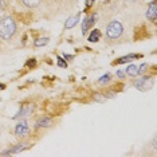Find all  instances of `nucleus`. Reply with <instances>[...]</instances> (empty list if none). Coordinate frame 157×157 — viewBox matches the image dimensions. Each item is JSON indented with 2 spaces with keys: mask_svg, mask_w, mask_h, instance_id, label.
Returning <instances> with one entry per match:
<instances>
[{
  "mask_svg": "<svg viewBox=\"0 0 157 157\" xmlns=\"http://www.w3.org/2000/svg\"><path fill=\"white\" fill-rule=\"evenodd\" d=\"M16 33V23L12 17L4 16L0 19V38L4 40H10Z\"/></svg>",
  "mask_w": 157,
  "mask_h": 157,
  "instance_id": "nucleus-1",
  "label": "nucleus"
},
{
  "mask_svg": "<svg viewBox=\"0 0 157 157\" xmlns=\"http://www.w3.org/2000/svg\"><path fill=\"white\" fill-rule=\"evenodd\" d=\"M122 24L117 20H113V22L109 23V26L106 27V36L110 38V39H117L122 35Z\"/></svg>",
  "mask_w": 157,
  "mask_h": 157,
  "instance_id": "nucleus-2",
  "label": "nucleus"
},
{
  "mask_svg": "<svg viewBox=\"0 0 157 157\" xmlns=\"http://www.w3.org/2000/svg\"><path fill=\"white\" fill-rule=\"evenodd\" d=\"M153 82H155V79L151 77H141L137 81H134V87H137L141 91H146L153 86Z\"/></svg>",
  "mask_w": 157,
  "mask_h": 157,
  "instance_id": "nucleus-3",
  "label": "nucleus"
},
{
  "mask_svg": "<svg viewBox=\"0 0 157 157\" xmlns=\"http://www.w3.org/2000/svg\"><path fill=\"white\" fill-rule=\"evenodd\" d=\"M28 132H30V128H28V124L26 121H22V122H19L16 125V129H15V134L19 136V137H23V136H26Z\"/></svg>",
  "mask_w": 157,
  "mask_h": 157,
  "instance_id": "nucleus-4",
  "label": "nucleus"
},
{
  "mask_svg": "<svg viewBox=\"0 0 157 157\" xmlns=\"http://www.w3.org/2000/svg\"><path fill=\"white\" fill-rule=\"evenodd\" d=\"M156 0H153V2L149 4L148 7V11H146V17L148 19H151L152 22H156V19H157V8H156Z\"/></svg>",
  "mask_w": 157,
  "mask_h": 157,
  "instance_id": "nucleus-5",
  "label": "nucleus"
},
{
  "mask_svg": "<svg viewBox=\"0 0 157 157\" xmlns=\"http://www.w3.org/2000/svg\"><path fill=\"white\" fill-rule=\"evenodd\" d=\"M78 20H79V15H74V16H70L69 19L66 20V24H65V27L66 28H71V27H74L75 24L78 23Z\"/></svg>",
  "mask_w": 157,
  "mask_h": 157,
  "instance_id": "nucleus-6",
  "label": "nucleus"
},
{
  "mask_svg": "<svg viewBox=\"0 0 157 157\" xmlns=\"http://www.w3.org/2000/svg\"><path fill=\"white\" fill-rule=\"evenodd\" d=\"M31 112H33V106H24V108H23L22 110H20V112L17 113L16 116H15V118H17V117H19V118H20V117H26V116H30V114H31Z\"/></svg>",
  "mask_w": 157,
  "mask_h": 157,
  "instance_id": "nucleus-7",
  "label": "nucleus"
},
{
  "mask_svg": "<svg viewBox=\"0 0 157 157\" xmlns=\"http://www.w3.org/2000/svg\"><path fill=\"white\" fill-rule=\"evenodd\" d=\"M51 118H48V117H44V118L39 120L36 122V128H47V126H51Z\"/></svg>",
  "mask_w": 157,
  "mask_h": 157,
  "instance_id": "nucleus-8",
  "label": "nucleus"
},
{
  "mask_svg": "<svg viewBox=\"0 0 157 157\" xmlns=\"http://www.w3.org/2000/svg\"><path fill=\"white\" fill-rule=\"evenodd\" d=\"M26 144H19V145H16V146H13V148L11 149V151H7V152H3V155L7 156V155H12V153H16V152H20V151H23L24 148H26Z\"/></svg>",
  "mask_w": 157,
  "mask_h": 157,
  "instance_id": "nucleus-9",
  "label": "nucleus"
},
{
  "mask_svg": "<svg viewBox=\"0 0 157 157\" xmlns=\"http://www.w3.org/2000/svg\"><path fill=\"white\" fill-rule=\"evenodd\" d=\"M137 58H140V55L132 54V55H128V56H122V58H120L116 63H126V62H130V60H134V59H137Z\"/></svg>",
  "mask_w": 157,
  "mask_h": 157,
  "instance_id": "nucleus-10",
  "label": "nucleus"
},
{
  "mask_svg": "<svg viewBox=\"0 0 157 157\" xmlns=\"http://www.w3.org/2000/svg\"><path fill=\"white\" fill-rule=\"evenodd\" d=\"M23 4L28 7V8H35V7H38L40 4V0H22Z\"/></svg>",
  "mask_w": 157,
  "mask_h": 157,
  "instance_id": "nucleus-11",
  "label": "nucleus"
},
{
  "mask_svg": "<svg viewBox=\"0 0 157 157\" xmlns=\"http://www.w3.org/2000/svg\"><path fill=\"white\" fill-rule=\"evenodd\" d=\"M126 73H128V75H130V77H136V75H138V67H137V66H134V65L128 66Z\"/></svg>",
  "mask_w": 157,
  "mask_h": 157,
  "instance_id": "nucleus-12",
  "label": "nucleus"
},
{
  "mask_svg": "<svg viewBox=\"0 0 157 157\" xmlns=\"http://www.w3.org/2000/svg\"><path fill=\"white\" fill-rule=\"evenodd\" d=\"M99 38H101V33H99L98 30H94L90 34V36H89V40H90V42H98Z\"/></svg>",
  "mask_w": 157,
  "mask_h": 157,
  "instance_id": "nucleus-13",
  "label": "nucleus"
},
{
  "mask_svg": "<svg viewBox=\"0 0 157 157\" xmlns=\"http://www.w3.org/2000/svg\"><path fill=\"white\" fill-rule=\"evenodd\" d=\"M47 43H48V38H40L35 42V46L36 47H42V46H46Z\"/></svg>",
  "mask_w": 157,
  "mask_h": 157,
  "instance_id": "nucleus-14",
  "label": "nucleus"
},
{
  "mask_svg": "<svg viewBox=\"0 0 157 157\" xmlns=\"http://www.w3.org/2000/svg\"><path fill=\"white\" fill-rule=\"evenodd\" d=\"M94 99H95V101H98V102H105L106 101V97H105V95H101V94H95L94 95Z\"/></svg>",
  "mask_w": 157,
  "mask_h": 157,
  "instance_id": "nucleus-15",
  "label": "nucleus"
},
{
  "mask_svg": "<svg viewBox=\"0 0 157 157\" xmlns=\"http://www.w3.org/2000/svg\"><path fill=\"white\" fill-rule=\"evenodd\" d=\"M146 69H148V63H142V65L138 67V74H144Z\"/></svg>",
  "mask_w": 157,
  "mask_h": 157,
  "instance_id": "nucleus-16",
  "label": "nucleus"
},
{
  "mask_svg": "<svg viewBox=\"0 0 157 157\" xmlns=\"http://www.w3.org/2000/svg\"><path fill=\"white\" fill-rule=\"evenodd\" d=\"M95 22H97V16H95V15H91L90 17H89V24H90V27L94 26Z\"/></svg>",
  "mask_w": 157,
  "mask_h": 157,
  "instance_id": "nucleus-17",
  "label": "nucleus"
},
{
  "mask_svg": "<svg viewBox=\"0 0 157 157\" xmlns=\"http://www.w3.org/2000/svg\"><path fill=\"white\" fill-rule=\"evenodd\" d=\"M109 79H110V75H105V77H102V78H99V83L101 85H103V83H106V82H109Z\"/></svg>",
  "mask_w": 157,
  "mask_h": 157,
  "instance_id": "nucleus-18",
  "label": "nucleus"
},
{
  "mask_svg": "<svg viewBox=\"0 0 157 157\" xmlns=\"http://www.w3.org/2000/svg\"><path fill=\"white\" fill-rule=\"evenodd\" d=\"M58 65H59L60 67H63V69H65V67H67V63H66L62 58H58Z\"/></svg>",
  "mask_w": 157,
  "mask_h": 157,
  "instance_id": "nucleus-19",
  "label": "nucleus"
},
{
  "mask_svg": "<svg viewBox=\"0 0 157 157\" xmlns=\"http://www.w3.org/2000/svg\"><path fill=\"white\" fill-rule=\"evenodd\" d=\"M103 95H105L106 98H114V97H116V93L109 91V93H105V94H103Z\"/></svg>",
  "mask_w": 157,
  "mask_h": 157,
  "instance_id": "nucleus-20",
  "label": "nucleus"
},
{
  "mask_svg": "<svg viewBox=\"0 0 157 157\" xmlns=\"http://www.w3.org/2000/svg\"><path fill=\"white\" fill-rule=\"evenodd\" d=\"M117 75H118L120 78H125V74H124V71H121V70H118V71H117Z\"/></svg>",
  "mask_w": 157,
  "mask_h": 157,
  "instance_id": "nucleus-21",
  "label": "nucleus"
},
{
  "mask_svg": "<svg viewBox=\"0 0 157 157\" xmlns=\"http://www.w3.org/2000/svg\"><path fill=\"white\" fill-rule=\"evenodd\" d=\"M3 10H4V2H3V0H0V12H2Z\"/></svg>",
  "mask_w": 157,
  "mask_h": 157,
  "instance_id": "nucleus-22",
  "label": "nucleus"
},
{
  "mask_svg": "<svg viewBox=\"0 0 157 157\" xmlns=\"http://www.w3.org/2000/svg\"><path fill=\"white\" fill-rule=\"evenodd\" d=\"M86 6L87 7H91L93 6V0H86Z\"/></svg>",
  "mask_w": 157,
  "mask_h": 157,
  "instance_id": "nucleus-23",
  "label": "nucleus"
},
{
  "mask_svg": "<svg viewBox=\"0 0 157 157\" xmlns=\"http://www.w3.org/2000/svg\"><path fill=\"white\" fill-rule=\"evenodd\" d=\"M128 2H137V0H128Z\"/></svg>",
  "mask_w": 157,
  "mask_h": 157,
  "instance_id": "nucleus-24",
  "label": "nucleus"
}]
</instances>
